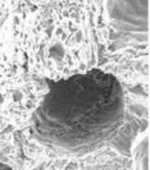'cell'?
Returning <instances> with one entry per match:
<instances>
[{
	"mask_svg": "<svg viewBox=\"0 0 150 170\" xmlns=\"http://www.w3.org/2000/svg\"><path fill=\"white\" fill-rule=\"evenodd\" d=\"M47 87L28 123L32 139L55 156L83 157L110 145L127 120L125 85L92 68Z\"/></svg>",
	"mask_w": 150,
	"mask_h": 170,
	"instance_id": "6da1fadb",
	"label": "cell"
},
{
	"mask_svg": "<svg viewBox=\"0 0 150 170\" xmlns=\"http://www.w3.org/2000/svg\"><path fill=\"white\" fill-rule=\"evenodd\" d=\"M12 31L27 69L59 81L98 67L92 0H8Z\"/></svg>",
	"mask_w": 150,
	"mask_h": 170,
	"instance_id": "7a4b0ae2",
	"label": "cell"
},
{
	"mask_svg": "<svg viewBox=\"0 0 150 170\" xmlns=\"http://www.w3.org/2000/svg\"><path fill=\"white\" fill-rule=\"evenodd\" d=\"M101 20L116 59L149 64V0H101Z\"/></svg>",
	"mask_w": 150,
	"mask_h": 170,
	"instance_id": "3957f363",
	"label": "cell"
},
{
	"mask_svg": "<svg viewBox=\"0 0 150 170\" xmlns=\"http://www.w3.org/2000/svg\"><path fill=\"white\" fill-rule=\"evenodd\" d=\"M131 159L135 169H149V127L135 137L131 146Z\"/></svg>",
	"mask_w": 150,
	"mask_h": 170,
	"instance_id": "277c9868",
	"label": "cell"
}]
</instances>
